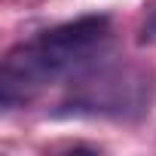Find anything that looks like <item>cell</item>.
Listing matches in <instances>:
<instances>
[{
  "label": "cell",
  "instance_id": "cell-1",
  "mask_svg": "<svg viewBox=\"0 0 156 156\" xmlns=\"http://www.w3.org/2000/svg\"><path fill=\"white\" fill-rule=\"evenodd\" d=\"M110 19L107 16H83L76 22L58 25L37 40L12 49L0 73V98L3 107L28 101L43 86L61 80L67 73L83 70L107 43Z\"/></svg>",
  "mask_w": 156,
  "mask_h": 156
},
{
  "label": "cell",
  "instance_id": "cell-2",
  "mask_svg": "<svg viewBox=\"0 0 156 156\" xmlns=\"http://www.w3.org/2000/svg\"><path fill=\"white\" fill-rule=\"evenodd\" d=\"M76 104L101 110V113H126L129 107L141 110L138 104H144V80H126L122 73L98 70L95 76L80 80Z\"/></svg>",
  "mask_w": 156,
  "mask_h": 156
},
{
  "label": "cell",
  "instance_id": "cell-3",
  "mask_svg": "<svg viewBox=\"0 0 156 156\" xmlns=\"http://www.w3.org/2000/svg\"><path fill=\"white\" fill-rule=\"evenodd\" d=\"M138 43H141V46H156V9H153V12L147 16V22L141 25Z\"/></svg>",
  "mask_w": 156,
  "mask_h": 156
}]
</instances>
